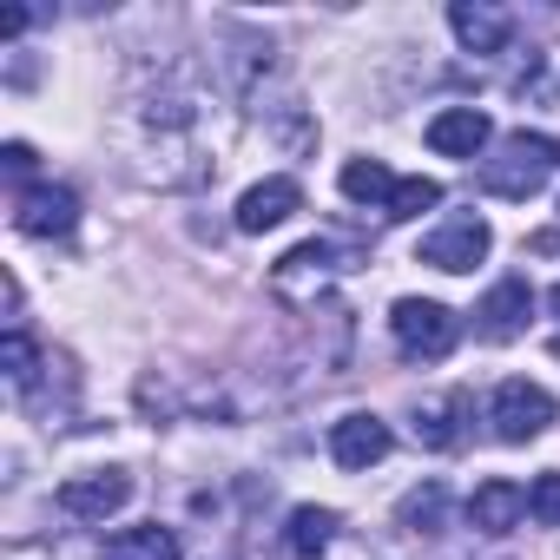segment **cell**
<instances>
[{
    "mask_svg": "<svg viewBox=\"0 0 560 560\" xmlns=\"http://www.w3.org/2000/svg\"><path fill=\"white\" fill-rule=\"evenodd\" d=\"M442 508H448V488H442V481H422V488L402 494L396 521H402L409 534H435V527H442Z\"/></svg>",
    "mask_w": 560,
    "mask_h": 560,
    "instance_id": "cell-18",
    "label": "cell"
},
{
    "mask_svg": "<svg viewBox=\"0 0 560 560\" xmlns=\"http://www.w3.org/2000/svg\"><path fill=\"white\" fill-rule=\"evenodd\" d=\"M488 139H494V119H488L481 106H448V113L429 119V145H435L442 159H481Z\"/></svg>",
    "mask_w": 560,
    "mask_h": 560,
    "instance_id": "cell-9",
    "label": "cell"
},
{
    "mask_svg": "<svg viewBox=\"0 0 560 560\" xmlns=\"http://www.w3.org/2000/svg\"><path fill=\"white\" fill-rule=\"evenodd\" d=\"M488 422H494L501 442H534V435L553 422V396H547L540 383H527V376H508V383L488 396Z\"/></svg>",
    "mask_w": 560,
    "mask_h": 560,
    "instance_id": "cell-3",
    "label": "cell"
},
{
    "mask_svg": "<svg viewBox=\"0 0 560 560\" xmlns=\"http://www.w3.org/2000/svg\"><path fill=\"white\" fill-rule=\"evenodd\" d=\"M553 357H560V343H553Z\"/></svg>",
    "mask_w": 560,
    "mask_h": 560,
    "instance_id": "cell-25",
    "label": "cell"
},
{
    "mask_svg": "<svg viewBox=\"0 0 560 560\" xmlns=\"http://www.w3.org/2000/svg\"><path fill=\"white\" fill-rule=\"evenodd\" d=\"M337 270H350V264H343V250H337L330 237H311V244H298V250L277 257V277H270V284H277V298L311 304V298L330 284V277H337Z\"/></svg>",
    "mask_w": 560,
    "mask_h": 560,
    "instance_id": "cell-4",
    "label": "cell"
},
{
    "mask_svg": "<svg viewBox=\"0 0 560 560\" xmlns=\"http://www.w3.org/2000/svg\"><path fill=\"white\" fill-rule=\"evenodd\" d=\"M494 250V231H488V218H448V224H435L429 237H422V264H435V270H475L481 257Z\"/></svg>",
    "mask_w": 560,
    "mask_h": 560,
    "instance_id": "cell-5",
    "label": "cell"
},
{
    "mask_svg": "<svg viewBox=\"0 0 560 560\" xmlns=\"http://www.w3.org/2000/svg\"><path fill=\"white\" fill-rule=\"evenodd\" d=\"M521 514H527V488H514L501 475L468 494V527L475 534H508V527H521Z\"/></svg>",
    "mask_w": 560,
    "mask_h": 560,
    "instance_id": "cell-13",
    "label": "cell"
},
{
    "mask_svg": "<svg viewBox=\"0 0 560 560\" xmlns=\"http://www.w3.org/2000/svg\"><path fill=\"white\" fill-rule=\"evenodd\" d=\"M534 317V291H527V277H501V284L475 304V337L488 343H514Z\"/></svg>",
    "mask_w": 560,
    "mask_h": 560,
    "instance_id": "cell-8",
    "label": "cell"
},
{
    "mask_svg": "<svg viewBox=\"0 0 560 560\" xmlns=\"http://www.w3.org/2000/svg\"><path fill=\"white\" fill-rule=\"evenodd\" d=\"M389 330H396V350H402L409 363H442V357L455 350V337H462L455 311L435 304V298H402V304L389 311Z\"/></svg>",
    "mask_w": 560,
    "mask_h": 560,
    "instance_id": "cell-2",
    "label": "cell"
},
{
    "mask_svg": "<svg viewBox=\"0 0 560 560\" xmlns=\"http://www.w3.org/2000/svg\"><path fill=\"white\" fill-rule=\"evenodd\" d=\"M468 409V396H435V402H416V442L429 448H455V416Z\"/></svg>",
    "mask_w": 560,
    "mask_h": 560,
    "instance_id": "cell-17",
    "label": "cell"
},
{
    "mask_svg": "<svg viewBox=\"0 0 560 560\" xmlns=\"http://www.w3.org/2000/svg\"><path fill=\"white\" fill-rule=\"evenodd\" d=\"M14 224L27 237H67L80 224V191L73 185H27L14 198Z\"/></svg>",
    "mask_w": 560,
    "mask_h": 560,
    "instance_id": "cell-6",
    "label": "cell"
},
{
    "mask_svg": "<svg viewBox=\"0 0 560 560\" xmlns=\"http://www.w3.org/2000/svg\"><path fill=\"white\" fill-rule=\"evenodd\" d=\"M291 211H304V185L298 178H264V185H250L244 198H237V231H277Z\"/></svg>",
    "mask_w": 560,
    "mask_h": 560,
    "instance_id": "cell-10",
    "label": "cell"
},
{
    "mask_svg": "<svg viewBox=\"0 0 560 560\" xmlns=\"http://www.w3.org/2000/svg\"><path fill=\"white\" fill-rule=\"evenodd\" d=\"M27 27V8H0V40H14Z\"/></svg>",
    "mask_w": 560,
    "mask_h": 560,
    "instance_id": "cell-23",
    "label": "cell"
},
{
    "mask_svg": "<svg viewBox=\"0 0 560 560\" xmlns=\"http://www.w3.org/2000/svg\"><path fill=\"white\" fill-rule=\"evenodd\" d=\"M337 185H343V198H350V205H376V211H383V205H389V191H396V178H389V165H383V159H350Z\"/></svg>",
    "mask_w": 560,
    "mask_h": 560,
    "instance_id": "cell-15",
    "label": "cell"
},
{
    "mask_svg": "<svg viewBox=\"0 0 560 560\" xmlns=\"http://www.w3.org/2000/svg\"><path fill=\"white\" fill-rule=\"evenodd\" d=\"M330 455H337V468H376L383 455H389V422L383 416H343L337 429H330Z\"/></svg>",
    "mask_w": 560,
    "mask_h": 560,
    "instance_id": "cell-11",
    "label": "cell"
},
{
    "mask_svg": "<svg viewBox=\"0 0 560 560\" xmlns=\"http://www.w3.org/2000/svg\"><path fill=\"white\" fill-rule=\"evenodd\" d=\"M560 165V139H540V132H508L494 145V159H481V191L494 198H534Z\"/></svg>",
    "mask_w": 560,
    "mask_h": 560,
    "instance_id": "cell-1",
    "label": "cell"
},
{
    "mask_svg": "<svg viewBox=\"0 0 560 560\" xmlns=\"http://www.w3.org/2000/svg\"><path fill=\"white\" fill-rule=\"evenodd\" d=\"M0 370H8L14 389H34V376H40V350H34L27 330H8V337H0Z\"/></svg>",
    "mask_w": 560,
    "mask_h": 560,
    "instance_id": "cell-20",
    "label": "cell"
},
{
    "mask_svg": "<svg viewBox=\"0 0 560 560\" xmlns=\"http://www.w3.org/2000/svg\"><path fill=\"white\" fill-rule=\"evenodd\" d=\"M330 534H337V514H330V508H298V514L284 521V547H291L298 560H317V553L330 547Z\"/></svg>",
    "mask_w": 560,
    "mask_h": 560,
    "instance_id": "cell-16",
    "label": "cell"
},
{
    "mask_svg": "<svg viewBox=\"0 0 560 560\" xmlns=\"http://www.w3.org/2000/svg\"><path fill=\"white\" fill-rule=\"evenodd\" d=\"M547 311H553V317H560V284H553V291H547Z\"/></svg>",
    "mask_w": 560,
    "mask_h": 560,
    "instance_id": "cell-24",
    "label": "cell"
},
{
    "mask_svg": "<svg viewBox=\"0 0 560 560\" xmlns=\"http://www.w3.org/2000/svg\"><path fill=\"white\" fill-rule=\"evenodd\" d=\"M0 165H8V178H27V172H34V145L8 139V145H0Z\"/></svg>",
    "mask_w": 560,
    "mask_h": 560,
    "instance_id": "cell-22",
    "label": "cell"
},
{
    "mask_svg": "<svg viewBox=\"0 0 560 560\" xmlns=\"http://www.w3.org/2000/svg\"><path fill=\"white\" fill-rule=\"evenodd\" d=\"M435 205H442V185H435V178H396V191H389L383 218H389V224H402V218H422V211H435Z\"/></svg>",
    "mask_w": 560,
    "mask_h": 560,
    "instance_id": "cell-19",
    "label": "cell"
},
{
    "mask_svg": "<svg viewBox=\"0 0 560 560\" xmlns=\"http://www.w3.org/2000/svg\"><path fill=\"white\" fill-rule=\"evenodd\" d=\"M106 560H178V534L172 527H119L106 534Z\"/></svg>",
    "mask_w": 560,
    "mask_h": 560,
    "instance_id": "cell-14",
    "label": "cell"
},
{
    "mask_svg": "<svg viewBox=\"0 0 560 560\" xmlns=\"http://www.w3.org/2000/svg\"><path fill=\"white\" fill-rule=\"evenodd\" d=\"M126 501H132V475H126V468H93V475L60 481V508H67L73 521H106V514H119Z\"/></svg>",
    "mask_w": 560,
    "mask_h": 560,
    "instance_id": "cell-7",
    "label": "cell"
},
{
    "mask_svg": "<svg viewBox=\"0 0 560 560\" xmlns=\"http://www.w3.org/2000/svg\"><path fill=\"white\" fill-rule=\"evenodd\" d=\"M527 514H534L540 527H560V475H534V488H527Z\"/></svg>",
    "mask_w": 560,
    "mask_h": 560,
    "instance_id": "cell-21",
    "label": "cell"
},
{
    "mask_svg": "<svg viewBox=\"0 0 560 560\" xmlns=\"http://www.w3.org/2000/svg\"><path fill=\"white\" fill-rule=\"evenodd\" d=\"M448 27H455V40H462L468 54H501L508 34H514V21L494 8V0H455V8H448Z\"/></svg>",
    "mask_w": 560,
    "mask_h": 560,
    "instance_id": "cell-12",
    "label": "cell"
}]
</instances>
